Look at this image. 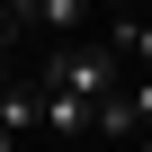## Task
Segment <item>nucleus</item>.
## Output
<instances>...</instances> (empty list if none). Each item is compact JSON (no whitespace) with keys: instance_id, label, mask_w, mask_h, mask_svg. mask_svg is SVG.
I'll use <instances>...</instances> for the list:
<instances>
[{"instance_id":"1","label":"nucleus","mask_w":152,"mask_h":152,"mask_svg":"<svg viewBox=\"0 0 152 152\" xmlns=\"http://www.w3.org/2000/svg\"><path fill=\"white\" fill-rule=\"evenodd\" d=\"M116 63H125L116 45H72V36H63V45L36 63V90H63V99H90V107H99V99L125 90V72H116Z\"/></svg>"},{"instance_id":"2","label":"nucleus","mask_w":152,"mask_h":152,"mask_svg":"<svg viewBox=\"0 0 152 152\" xmlns=\"http://www.w3.org/2000/svg\"><path fill=\"white\" fill-rule=\"evenodd\" d=\"M0 125H9L18 143L45 134V90H36V81H9V90H0Z\"/></svg>"},{"instance_id":"3","label":"nucleus","mask_w":152,"mask_h":152,"mask_svg":"<svg viewBox=\"0 0 152 152\" xmlns=\"http://www.w3.org/2000/svg\"><path fill=\"white\" fill-rule=\"evenodd\" d=\"M90 134H107V143H134V134H143V125H134V99H125V90H116V99H99V107H90Z\"/></svg>"},{"instance_id":"4","label":"nucleus","mask_w":152,"mask_h":152,"mask_svg":"<svg viewBox=\"0 0 152 152\" xmlns=\"http://www.w3.org/2000/svg\"><path fill=\"white\" fill-rule=\"evenodd\" d=\"M81 125H90V99H63V90H45V134H54V143H72Z\"/></svg>"},{"instance_id":"5","label":"nucleus","mask_w":152,"mask_h":152,"mask_svg":"<svg viewBox=\"0 0 152 152\" xmlns=\"http://www.w3.org/2000/svg\"><path fill=\"white\" fill-rule=\"evenodd\" d=\"M81 18H90V0H36V27H45L54 45H63L72 27H81Z\"/></svg>"},{"instance_id":"6","label":"nucleus","mask_w":152,"mask_h":152,"mask_svg":"<svg viewBox=\"0 0 152 152\" xmlns=\"http://www.w3.org/2000/svg\"><path fill=\"white\" fill-rule=\"evenodd\" d=\"M0 152H18V134H9V125H0Z\"/></svg>"},{"instance_id":"7","label":"nucleus","mask_w":152,"mask_h":152,"mask_svg":"<svg viewBox=\"0 0 152 152\" xmlns=\"http://www.w3.org/2000/svg\"><path fill=\"white\" fill-rule=\"evenodd\" d=\"M90 9H125V0H90Z\"/></svg>"}]
</instances>
